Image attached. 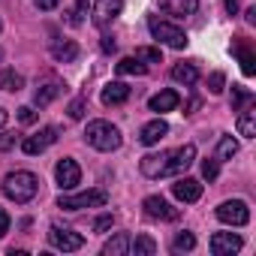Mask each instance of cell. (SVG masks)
<instances>
[{
    "mask_svg": "<svg viewBox=\"0 0 256 256\" xmlns=\"http://www.w3.org/2000/svg\"><path fill=\"white\" fill-rule=\"evenodd\" d=\"M36 190H40V178H36L34 172H28V169L10 172V175L4 178V193H6V199H12L16 205L30 202V199L36 196Z\"/></svg>",
    "mask_w": 256,
    "mask_h": 256,
    "instance_id": "6da1fadb",
    "label": "cell"
},
{
    "mask_svg": "<svg viewBox=\"0 0 256 256\" xmlns=\"http://www.w3.org/2000/svg\"><path fill=\"white\" fill-rule=\"evenodd\" d=\"M84 142L90 148L108 154V151H118L124 139H120V130H118L114 124H108V120H90L88 130H84Z\"/></svg>",
    "mask_w": 256,
    "mask_h": 256,
    "instance_id": "7a4b0ae2",
    "label": "cell"
},
{
    "mask_svg": "<svg viewBox=\"0 0 256 256\" xmlns=\"http://www.w3.org/2000/svg\"><path fill=\"white\" fill-rule=\"evenodd\" d=\"M108 202L106 190H82V193H64L58 199V208L64 211H82V208H102Z\"/></svg>",
    "mask_w": 256,
    "mask_h": 256,
    "instance_id": "3957f363",
    "label": "cell"
},
{
    "mask_svg": "<svg viewBox=\"0 0 256 256\" xmlns=\"http://www.w3.org/2000/svg\"><path fill=\"white\" fill-rule=\"evenodd\" d=\"M196 160V145H181L175 151H166L163 154V169H160V178H169V175H181L193 166Z\"/></svg>",
    "mask_w": 256,
    "mask_h": 256,
    "instance_id": "277c9868",
    "label": "cell"
},
{
    "mask_svg": "<svg viewBox=\"0 0 256 256\" xmlns=\"http://www.w3.org/2000/svg\"><path fill=\"white\" fill-rule=\"evenodd\" d=\"M148 30H151V36H154V40L166 42L169 48H184V46H187V34H184L181 28L169 24V22H160V18H148Z\"/></svg>",
    "mask_w": 256,
    "mask_h": 256,
    "instance_id": "5b68a950",
    "label": "cell"
},
{
    "mask_svg": "<svg viewBox=\"0 0 256 256\" xmlns=\"http://www.w3.org/2000/svg\"><path fill=\"white\" fill-rule=\"evenodd\" d=\"M217 220L226 226H247L250 223V208L241 199H229L223 205H217Z\"/></svg>",
    "mask_w": 256,
    "mask_h": 256,
    "instance_id": "8992f818",
    "label": "cell"
},
{
    "mask_svg": "<svg viewBox=\"0 0 256 256\" xmlns=\"http://www.w3.org/2000/svg\"><path fill=\"white\" fill-rule=\"evenodd\" d=\"M48 241H52L58 250H64V253H76V250H82V244H84V238H82L78 232L64 229V226H52V229H48Z\"/></svg>",
    "mask_w": 256,
    "mask_h": 256,
    "instance_id": "52a82bcc",
    "label": "cell"
},
{
    "mask_svg": "<svg viewBox=\"0 0 256 256\" xmlns=\"http://www.w3.org/2000/svg\"><path fill=\"white\" fill-rule=\"evenodd\" d=\"M54 142H58V130H54V126H42L36 136H28V139L22 142V151L30 154V157H36V154H42V151H46L48 145H54Z\"/></svg>",
    "mask_w": 256,
    "mask_h": 256,
    "instance_id": "ba28073f",
    "label": "cell"
},
{
    "mask_svg": "<svg viewBox=\"0 0 256 256\" xmlns=\"http://www.w3.org/2000/svg\"><path fill=\"white\" fill-rule=\"evenodd\" d=\"M120 10H124V0H96L90 18H94L96 28H108V24L120 16Z\"/></svg>",
    "mask_w": 256,
    "mask_h": 256,
    "instance_id": "9c48e42d",
    "label": "cell"
},
{
    "mask_svg": "<svg viewBox=\"0 0 256 256\" xmlns=\"http://www.w3.org/2000/svg\"><path fill=\"white\" fill-rule=\"evenodd\" d=\"M54 178H58L60 190H72V187L82 181V169H78L76 160L64 157V160H58V166H54Z\"/></svg>",
    "mask_w": 256,
    "mask_h": 256,
    "instance_id": "30bf717a",
    "label": "cell"
},
{
    "mask_svg": "<svg viewBox=\"0 0 256 256\" xmlns=\"http://www.w3.org/2000/svg\"><path fill=\"white\" fill-rule=\"evenodd\" d=\"M241 235H235V232H214L211 235V253L214 256H232V253H238L241 250Z\"/></svg>",
    "mask_w": 256,
    "mask_h": 256,
    "instance_id": "8fae6325",
    "label": "cell"
},
{
    "mask_svg": "<svg viewBox=\"0 0 256 256\" xmlns=\"http://www.w3.org/2000/svg\"><path fill=\"white\" fill-rule=\"evenodd\" d=\"M142 208H145V214L154 217V220H178V211H175L163 196H148Z\"/></svg>",
    "mask_w": 256,
    "mask_h": 256,
    "instance_id": "7c38bea8",
    "label": "cell"
},
{
    "mask_svg": "<svg viewBox=\"0 0 256 256\" xmlns=\"http://www.w3.org/2000/svg\"><path fill=\"white\" fill-rule=\"evenodd\" d=\"M172 193H175V199H181V202H199L202 184H199L196 178H178V181L172 184Z\"/></svg>",
    "mask_w": 256,
    "mask_h": 256,
    "instance_id": "4fadbf2b",
    "label": "cell"
},
{
    "mask_svg": "<svg viewBox=\"0 0 256 256\" xmlns=\"http://www.w3.org/2000/svg\"><path fill=\"white\" fill-rule=\"evenodd\" d=\"M60 90H64V84H60L58 78H46V82H40V88L34 90V102L42 108V106L54 102V100L60 96Z\"/></svg>",
    "mask_w": 256,
    "mask_h": 256,
    "instance_id": "5bb4252c",
    "label": "cell"
},
{
    "mask_svg": "<svg viewBox=\"0 0 256 256\" xmlns=\"http://www.w3.org/2000/svg\"><path fill=\"white\" fill-rule=\"evenodd\" d=\"M166 133H169V124H166L163 118H154V120H148V124L142 126L139 142H142V145H157V142H160Z\"/></svg>",
    "mask_w": 256,
    "mask_h": 256,
    "instance_id": "9a60e30c",
    "label": "cell"
},
{
    "mask_svg": "<svg viewBox=\"0 0 256 256\" xmlns=\"http://www.w3.org/2000/svg\"><path fill=\"white\" fill-rule=\"evenodd\" d=\"M100 100H102V106H120V102L130 100V88H126L124 82H108V84L102 88Z\"/></svg>",
    "mask_w": 256,
    "mask_h": 256,
    "instance_id": "2e32d148",
    "label": "cell"
},
{
    "mask_svg": "<svg viewBox=\"0 0 256 256\" xmlns=\"http://www.w3.org/2000/svg\"><path fill=\"white\" fill-rule=\"evenodd\" d=\"M160 4V10L163 12H169V16H193L196 10H199V0H157Z\"/></svg>",
    "mask_w": 256,
    "mask_h": 256,
    "instance_id": "e0dca14e",
    "label": "cell"
},
{
    "mask_svg": "<svg viewBox=\"0 0 256 256\" xmlns=\"http://www.w3.org/2000/svg\"><path fill=\"white\" fill-rule=\"evenodd\" d=\"M178 102H181L178 90H160L157 96H151V100H148V108L163 114V112H172V108H178Z\"/></svg>",
    "mask_w": 256,
    "mask_h": 256,
    "instance_id": "ac0fdd59",
    "label": "cell"
},
{
    "mask_svg": "<svg viewBox=\"0 0 256 256\" xmlns=\"http://www.w3.org/2000/svg\"><path fill=\"white\" fill-rule=\"evenodd\" d=\"M52 58H54L58 64H72V60L78 58V46L70 42V40H64V42H52Z\"/></svg>",
    "mask_w": 256,
    "mask_h": 256,
    "instance_id": "d6986e66",
    "label": "cell"
},
{
    "mask_svg": "<svg viewBox=\"0 0 256 256\" xmlns=\"http://www.w3.org/2000/svg\"><path fill=\"white\" fill-rule=\"evenodd\" d=\"M238 133H241L244 139H253V136H256V108H253V106L238 114Z\"/></svg>",
    "mask_w": 256,
    "mask_h": 256,
    "instance_id": "ffe728a7",
    "label": "cell"
},
{
    "mask_svg": "<svg viewBox=\"0 0 256 256\" xmlns=\"http://www.w3.org/2000/svg\"><path fill=\"white\" fill-rule=\"evenodd\" d=\"M102 253H106V256H124V253H130V235H126V232H118L112 241H106Z\"/></svg>",
    "mask_w": 256,
    "mask_h": 256,
    "instance_id": "44dd1931",
    "label": "cell"
},
{
    "mask_svg": "<svg viewBox=\"0 0 256 256\" xmlns=\"http://www.w3.org/2000/svg\"><path fill=\"white\" fill-rule=\"evenodd\" d=\"M172 78L181 82V84H196L199 82V70H196V64H175L172 66Z\"/></svg>",
    "mask_w": 256,
    "mask_h": 256,
    "instance_id": "7402d4cb",
    "label": "cell"
},
{
    "mask_svg": "<svg viewBox=\"0 0 256 256\" xmlns=\"http://www.w3.org/2000/svg\"><path fill=\"white\" fill-rule=\"evenodd\" d=\"M130 253H136V256H154L157 253V241L151 235H136L130 241Z\"/></svg>",
    "mask_w": 256,
    "mask_h": 256,
    "instance_id": "603a6c76",
    "label": "cell"
},
{
    "mask_svg": "<svg viewBox=\"0 0 256 256\" xmlns=\"http://www.w3.org/2000/svg\"><path fill=\"white\" fill-rule=\"evenodd\" d=\"M232 52H235L238 60H241V72H244V76H253V72H256V58H253V52H250L247 46H241V42H235Z\"/></svg>",
    "mask_w": 256,
    "mask_h": 256,
    "instance_id": "cb8c5ba5",
    "label": "cell"
},
{
    "mask_svg": "<svg viewBox=\"0 0 256 256\" xmlns=\"http://www.w3.org/2000/svg\"><path fill=\"white\" fill-rule=\"evenodd\" d=\"M24 88V78L16 72V70H0V90H22Z\"/></svg>",
    "mask_w": 256,
    "mask_h": 256,
    "instance_id": "d4e9b609",
    "label": "cell"
},
{
    "mask_svg": "<svg viewBox=\"0 0 256 256\" xmlns=\"http://www.w3.org/2000/svg\"><path fill=\"white\" fill-rule=\"evenodd\" d=\"M120 76H145V64L139 60V58H124V60H118V66H114Z\"/></svg>",
    "mask_w": 256,
    "mask_h": 256,
    "instance_id": "484cf974",
    "label": "cell"
},
{
    "mask_svg": "<svg viewBox=\"0 0 256 256\" xmlns=\"http://www.w3.org/2000/svg\"><path fill=\"white\" fill-rule=\"evenodd\" d=\"M235 154H238V142L232 136H220V142H217V160H232Z\"/></svg>",
    "mask_w": 256,
    "mask_h": 256,
    "instance_id": "4316f807",
    "label": "cell"
},
{
    "mask_svg": "<svg viewBox=\"0 0 256 256\" xmlns=\"http://www.w3.org/2000/svg\"><path fill=\"white\" fill-rule=\"evenodd\" d=\"M84 16H88V4H84V0H76V4L66 10V22H70L72 28L84 24Z\"/></svg>",
    "mask_w": 256,
    "mask_h": 256,
    "instance_id": "83f0119b",
    "label": "cell"
},
{
    "mask_svg": "<svg viewBox=\"0 0 256 256\" xmlns=\"http://www.w3.org/2000/svg\"><path fill=\"white\" fill-rule=\"evenodd\" d=\"M244 102H253V94L241 84H232V112H238Z\"/></svg>",
    "mask_w": 256,
    "mask_h": 256,
    "instance_id": "f1b7e54d",
    "label": "cell"
},
{
    "mask_svg": "<svg viewBox=\"0 0 256 256\" xmlns=\"http://www.w3.org/2000/svg\"><path fill=\"white\" fill-rule=\"evenodd\" d=\"M172 247H175L178 253H187V250H193V247H196V238H193V232H178V235H175V241H172Z\"/></svg>",
    "mask_w": 256,
    "mask_h": 256,
    "instance_id": "f546056e",
    "label": "cell"
},
{
    "mask_svg": "<svg viewBox=\"0 0 256 256\" xmlns=\"http://www.w3.org/2000/svg\"><path fill=\"white\" fill-rule=\"evenodd\" d=\"M136 58L145 60V64H160V60H163L160 48H154V46H142V48H136Z\"/></svg>",
    "mask_w": 256,
    "mask_h": 256,
    "instance_id": "4dcf8cb0",
    "label": "cell"
},
{
    "mask_svg": "<svg viewBox=\"0 0 256 256\" xmlns=\"http://www.w3.org/2000/svg\"><path fill=\"white\" fill-rule=\"evenodd\" d=\"M223 84H226V76L223 72H211L208 76V90L211 94H223Z\"/></svg>",
    "mask_w": 256,
    "mask_h": 256,
    "instance_id": "1f68e13d",
    "label": "cell"
},
{
    "mask_svg": "<svg viewBox=\"0 0 256 256\" xmlns=\"http://www.w3.org/2000/svg\"><path fill=\"white\" fill-rule=\"evenodd\" d=\"M202 175H205L208 181H214V178L220 175V160H205V163H202Z\"/></svg>",
    "mask_w": 256,
    "mask_h": 256,
    "instance_id": "d6a6232c",
    "label": "cell"
},
{
    "mask_svg": "<svg viewBox=\"0 0 256 256\" xmlns=\"http://www.w3.org/2000/svg\"><path fill=\"white\" fill-rule=\"evenodd\" d=\"M114 226V217L112 214H100L96 220H94V232H106V229H112Z\"/></svg>",
    "mask_w": 256,
    "mask_h": 256,
    "instance_id": "836d02e7",
    "label": "cell"
},
{
    "mask_svg": "<svg viewBox=\"0 0 256 256\" xmlns=\"http://www.w3.org/2000/svg\"><path fill=\"white\" fill-rule=\"evenodd\" d=\"M84 108H88V102H84V100H72V102H70V118H72V120L84 118Z\"/></svg>",
    "mask_w": 256,
    "mask_h": 256,
    "instance_id": "e575fe53",
    "label": "cell"
},
{
    "mask_svg": "<svg viewBox=\"0 0 256 256\" xmlns=\"http://www.w3.org/2000/svg\"><path fill=\"white\" fill-rule=\"evenodd\" d=\"M18 120H22V124H34V120H36V112H34L30 106H22V108H18Z\"/></svg>",
    "mask_w": 256,
    "mask_h": 256,
    "instance_id": "d590c367",
    "label": "cell"
},
{
    "mask_svg": "<svg viewBox=\"0 0 256 256\" xmlns=\"http://www.w3.org/2000/svg\"><path fill=\"white\" fill-rule=\"evenodd\" d=\"M10 148H16V136L4 133V136H0V151H10Z\"/></svg>",
    "mask_w": 256,
    "mask_h": 256,
    "instance_id": "8d00e7d4",
    "label": "cell"
},
{
    "mask_svg": "<svg viewBox=\"0 0 256 256\" xmlns=\"http://www.w3.org/2000/svg\"><path fill=\"white\" fill-rule=\"evenodd\" d=\"M6 229H10V214H6L4 208H0V238L6 235Z\"/></svg>",
    "mask_w": 256,
    "mask_h": 256,
    "instance_id": "74e56055",
    "label": "cell"
},
{
    "mask_svg": "<svg viewBox=\"0 0 256 256\" xmlns=\"http://www.w3.org/2000/svg\"><path fill=\"white\" fill-rule=\"evenodd\" d=\"M60 4V0H36V10H42V12H48V10H54Z\"/></svg>",
    "mask_w": 256,
    "mask_h": 256,
    "instance_id": "f35d334b",
    "label": "cell"
},
{
    "mask_svg": "<svg viewBox=\"0 0 256 256\" xmlns=\"http://www.w3.org/2000/svg\"><path fill=\"white\" fill-rule=\"evenodd\" d=\"M100 46H102V52H114V48H118V42H114L112 36H102V42H100Z\"/></svg>",
    "mask_w": 256,
    "mask_h": 256,
    "instance_id": "ab89813d",
    "label": "cell"
},
{
    "mask_svg": "<svg viewBox=\"0 0 256 256\" xmlns=\"http://www.w3.org/2000/svg\"><path fill=\"white\" fill-rule=\"evenodd\" d=\"M223 6H226L229 16H235V12H238V0H223Z\"/></svg>",
    "mask_w": 256,
    "mask_h": 256,
    "instance_id": "60d3db41",
    "label": "cell"
},
{
    "mask_svg": "<svg viewBox=\"0 0 256 256\" xmlns=\"http://www.w3.org/2000/svg\"><path fill=\"white\" fill-rule=\"evenodd\" d=\"M247 22H250V24H256V6H250V10H247Z\"/></svg>",
    "mask_w": 256,
    "mask_h": 256,
    "instance_id": "b9f144b4",
    "label": "cell"
},
{
    "mask_svg": "<svg viewBox=\"0 0 256 256\" xmlns=\"http://www.w3.org/2000/svg\"><path fill=\"white\" fill-rule=\"evenodd\" d=\"M6 120H10V112H6V108H0V126H6Z\"/></svg>",
    "mask_w": 256,
    "mask_h": 256,
    "instance_id": "7bdbcfd3",
    "label": "cell"
},
{
    "mask_svg": "<svg viewBox=\"0 0 256 256\" xmlns=\"http://www.w3.org/2000/svg\"><path fill=\"white\" fill-rule=\"evenodd\" d=\"M0 58H4V52H0Z\"/></svg>",
    "mask_w": 256,
    "mask_h": 256,
    "instance_id": "ee69618b",
    "label": "cell"
},
{
    "mask_svg": "<svg viewBox=\"0 0 256 256\" xmlns=\"http://www.w3.org/2000/svg\"><path fill=\"white\" fill-rule=\"evenodd\" d=\"M0 28H4V24H0Z\"/></svg>",
    "mask_w": 256,
    "mask_h": 256,
    "instance_id": "f6af8a7d",
    "label": "cell"
}]
</instances>
